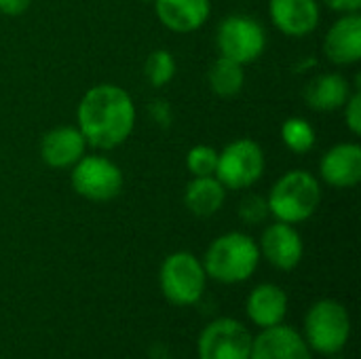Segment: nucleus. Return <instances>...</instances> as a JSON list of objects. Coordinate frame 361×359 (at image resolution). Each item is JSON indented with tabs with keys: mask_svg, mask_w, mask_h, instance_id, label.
I'll return each mask as SVG.
<instances>
[{
	"mask_svg": "<svg viewBox=\"0 0 361 359\" xmlns=\"http://www.w3.org/2000/svg\"><path fill=\"white\" fill-rule=\"evenodd\" d=\"M137 110L133 97L114 83L91 87L78 102L76 127L95 150H112L129 140Z\"/></svg>",
	"mask_w": 361,
	"mask_h": 359,
	"instance_id": "nucleus-1",
	"label": "nucleus"
},
{
	"mask_svg": "<svg viewBox=\"0 0 361 359\" xmlns=\"http://www.w3.org/2000/svg\"><path fill=\"white\" fill-rule=\"evenodd\" d=\"M203 269L207 279L218 284L237 286L254 277L260 264L258 241L245 233L231 231L216 237L203 256Z\"/></svg>",
	"mask_w": 361,
	"mask_h": 359,
	"instance_id": "nucleus-2",
	"label": "nucleus"
},
{
	"mask_svg": "<svg viewBox=\"0 0 361 359\" xmlns=\"http://www.w3.org/2000/svg\"><path fill=\"white\" fill-rule=\"evenodd\" d=\"M271 218L288 224L307 222L322 203V184L307 169L286 171L267 195Z\"/></svg>",
	"mask_w": 361,
	"mask_h": 359,
	"instance_id": "nucleus-3",
	"label": "nucleus"
},
{
	"mask_svg": "<svg viewBox=\"0 0 361 359\" xmlns=\"http://www.w3.org/2000/svg\"><path fill=\"white\" fill-rule=\"evenodd\" d=\"M300 334L313 353L336 355L351 339V315L343 303L322 298L307 311Z\"/></svg>",
	"mask_w": 361,
	"mask_h": 359,
	"instance_id": "nucleus-4",
	"label": "nucleus"
},
{
	"mask_svg": "<svg viewBox=\"0 0 361 359\" xmlns=\"http://www.w3.org/2000/svg\"><path fill=\"white\" fill-rule=\"evenodd\" d=\"M159 286L169 305L192 307L205 294L207 273L203 269V262L195 254L173 252L161 264Z\"/></svg>",
	"mask_w": 361,
	"mask_h": 359,
	"instance_id": "nucleus-5",
	"label": "nucleus"
},
{
	"mask_svg": "<svg viewBox=\"0 0 361 359\" xmlns=\"http://www.w3.org/2000/svg\"><path fill=\"white\" fill-rule=\"evenodd\" d=\"M267 167V157L262 146L252 138H237L218 150L216 178L226 190H245L252 188Z\"/></svg>",
	"mask_w": 361,
	"mask_h": 359,
	"instance_id": "nucleus-6",
	"label": "nucleus"
},
{
	"mask_svg": "<svg viewBox=\"0 0 361 359\" xmlns=\"http://www.w3.org/2000/svg\"><path fill=\"white\" fill-rule=\"evenodd\" d=\"M70 184L82 199L108 203L123 193L125 176L112 159L102 154H85L70 167Z\"/></svg>",
	"mask_w": 361,
	"mask_h": 359,
	"instance_id": "nucleus-7",
	"label": "nucleus"
},
{
	"mask_svg": "<svg viewBox=\"0 0 361 359\" xmlns=\"http://www.w3.org/2000/svg\"><path fill=\"white\" fill-rule=\"evenodd\" d=\"M216 47L222 57L247 66L264 53L267 32L258 19L243 13H235L218 23Z\"/></svg>",
	"mask_w": 361,
	"mask_h": 359,
	"instance_id": "nucleus-8",
	"label": "nucleus"
},
{
	"mask_svg": "<svg viewBox=\"0 0 361 359\" xmlns=\"http://www.w3.org/2000/svg\"><path fill=\"white\" fill-rule=\"evenodd\" d=\"M254 336L233 317L209 322L197 341V359H250Z\"/></svg>",
	"mask_w": 361,
	"mask_h": 359,
	"instance_id": "nucleus-9",
	"label": "nucleus"
},
{
	"mask_svg": "<svg viewBox=\"0 0 361 359\" xmlns=\"http://www.w3.org/2000/svg\"><path fill=\"white\" fill-rule=\"evenodd\" d=\"M258 250H260V258H264L273 269L286 273L294 271L305 256V243L296 226L279 220H275L262 231Z\"/></svg>",
	"mask_w": 361,
	"mask_h": 359,
	"instance_id": "nucleus-10",
	"label": "nucleus"
},
{
	"mask_svg": "<svg viewBox=\"0 0 361 359\" xmlns=\"http://www.w3.org/2000/svg\"><path fill=\"white\" fill-rule=\"evenodd\" d=\"M250 359H313V351L298 330L279 324L254 336Z\"/></svg>",
	"mask_w": 361,
	"mask_h": 359,
	"instance_id": "nucleus-11",
	"label": "nucleus"
},
{
	"mask_svg": "<svg viewBox=\"0 0 361 359\" xmlns=\"http://www.w3.org/2000/svg\"><path fill=\"white\" fill-rule=\"evenodd\" d=\"M87 140L74 125L49 129L40 140V159L51 169H70L87 154Z\"/></svg>",
	"mask_w": 361,
	"mask_h": 359,
	"instance_id": "nucleus-12",
	"label": "nucleus"
},
{
	"mask_svg": "<svg viewBox=\"0 0 361 359\" xmlns=\"http://www.w3.org/2000/svg\"><path fill=\"white\" fill-rule=\"evenodd\" d=\"M319 178L332 188H353L361 182V146L341 142L319 159Z\"/></svg>",
	"mask_w": 361,
	"mask_h": 359,
	"instance_id": "nucleus-13",
	"label": "nucleus"
},
{
	"mask_svg": "<svg viewBox=\"0 0 361 359\" xmlns=\"http://www.w3.org/2000/svg\"><path fill=\"white\" fill-rule=\"evenodd\" d=\"M269 17L281 34L302 38L315 32L322 11L317 0H269Z\"/></svg>",
	"mask_w": 361,
	"mask_h": 359,
	"instance_id": "nucleus-14",
	"label": "nucleus"
},
{
	"mask_svg": "<svg viewBox=\"0 0 361 359\" xmlns=\"http://www.w3.org/2000/svg\"><path fill=\"white\" fill-rule=\"evenodd\" d=\"M324 55L334 66H353L361 59V15L343 13L324 38Z\"/></svg>",
	"mask_w": 361,
	"mask_h": 359,
	"instance_id": "nucleus-15",
	"label": "nucleus"
},
{
	"mask_svg": "<svg viewBox=\"0 0 361 359\" xmlns=\"http://www.w3.org/2000/svg\"><path fill=\"white\" fill-rule=\"evenodd\" d=\"M152 6L159 21L176 34L197 32L212 13V0H152Z\"/></svg>",
	"mask_w": 361,
	"mask_h": 359,
	"instance_id": "nucleus-16",
	"label": "nucleus"
},
{
	"mask_svg": "<svg viewBox=\"0 0 361 359\" xmlns=\"http://www.w3.org/2000/svg\"><path fill=\"white\" fill-rule=\"evenodd\" d=\"M247 320L264 330L283 324L288 315V294L277 284H258L245 300Z\"/></svg>",
	"mask_w": 361,
	"mask_h": 359,
	"instance_id": "nucleus-17",
	"label": "nucleus"
},
{
	"mask_svg": "<svg viewBox=\"0 0 361 359\" xmlns=\"http://www.w3.org/2000/svg\"><path fill=\"white\" fill-rule=\"evenodd\" d=\"M351 93H353V87L345 74L324 72L311 78L309 85L305 87V102L311 110L334 112L347 104Z\"/></svg>",
	"mask_w": 361,
	"mask_h": 359,
	"instance_id": "nucleus-18",
	"label": "nucleus"
},
{
	"mask_svg": "<svg viewBox=\"0 0 361 359\" xmlns=\"http://www.w3.org/2000/svg\"><path fill=\"white\" fill-rule=\"evenodd\" d=\"M226 201V188L216 176L192 178L184 190V205L197 218H209L222 209Z\"/></svg>",
	"mask_w": 361,
	"mask_h": 359,
	"instance_id": "nucleus-19",
	"label": "nucleus"
},
{
	"mask_svg": "<svg viewBox=\"0 0 361 359\" xmlns=\"http://www.w3.org/2000/svg\"><path fill=\"white\" fill-rule=\"evenodd\" d=\"M245 66H241L239 61H233L228 57L218 55V59L212 63L209 72H207V83L209 89L218 95V97H235L241 93L243 85H245Z\"/></svg>",
	"mask_w": 361,
	"mask_h": 359,
	"instance_id": "nucleus-20",
	"label": "nucleus"
},
{
	"mask_svg": "<svg viewBox=\"0 0 361 359\" xmlns=\"http://www.w3.org/2000/svg\"><path fill=\"white\" fill-rule=\"evenodd\" d=\"M281 142L294 154H307L315 148V127L305 116H290L281 125Z\"/></svg>",
	"mask_w": 361,
	"mask_h": 359,
	"instance_id": "nucleus-21",
	"label": "nucleus"
},
{
	"mask_svg": "<svg viewBox=\"0 0 361 359\" xmlns=\"http://www.w3.org/2000/svg\"><path fill=\"white\" fill-rule=\"evenodd\" d=\"M176 70H178L176 57L167 49L152 51L144 61V76L154 89L167 87L176 78Z\"/></svg>",
	"mask_w": 361,
	"mask_h": 359,
	"instance_id": "nucleus-22",
	"label": "nucleus"
},
{
	"mask_svg": "<svg viewBox=\"0 0 361 359\" xmlns=\"http://www.w3.org/2000/svg\"><path fill=\"white\" fill-rule=\"evenodd\" d=\"M218 165V150L207 144H197L186 152V169L192 178L214 176Z\"/></svg>",
	"mask_w": 361,
	"mask_h": 359,
	"instance_id": "nucleus-23",
	"label": "nucleus"
},
{
	"mask_svg": "<svg viewBox=\"0 0 361 359\" xmlns=\"http://www.w3.org/2000/svg\"><path fill=\"white\" fill-rule=\"evenodd\" d=\"M237 214H239V218H241L245 224H250V226L262 224V222H267V220L271 218L267 197L256 195V193H250V195H245V197L239 201Z\"/></svg>",
	"mask_w": 361,
	"mask_h": 359,
	"instance_id": "nucleus-24",
	"label": "nucleus"
},
{
	"mask_svg": "<svg viewBox=\"0 0 361 359\" xmlns=\"http://www.w3.org/2000/svg\"><path fill=\"white\" fill-rule=\"evenodd\" d=\"M345 112V125L353 135L361 133V91L355 87L353 93L349 95L347 104L341 108Z\"/></svg>",
	"mask_w": 361,
	"mask_h": 359,
	"instance_id": "nucleus-25",
	"label": "nucleus"
},
{
	"mask_svg": "<svg viewBox=\"0 0 361 359\" xmlns=\"http://www.w3.org/2000/svg\"><path fill=\"white\" fill-rule=\"evenodd\" d=\"M148 112H150V118H152L159 127L167 129V127L171 125V106H169L167 99L154 97V99L150 102V106H148Z\"/></svg>",
	"mask_w": 361,
	"mask_h": 359,
	"instance_id": "nucleus-26",
	"label": "nucleus"
},
{
	"mask_svg": "<svg viewBox=\"0 0 361 359\" xmlns=\"http://www.w3.org/2000/svg\"><path fill=\"white\" fill-rule=\"evenodd\" d=\"M32 0H0V13L6 17H19L30 8Z\"/></svg>",
	"mask_w": 361,
	"mask_h": 359,
	"instance_id": "nucleus-27",
	"label": "nucleus"
},
{
	"mask_svg": "<svg viewBox=\"0 0 361 359\" xmlns=\"http://www.w3.org/2000/svg\"><path fill=\"white\" fill-rule=\"evenodd\" d=\"M328 8L336 11V13H360L361 0H322Z\"/></svg>",
	"mask_w": 361,
	"mask_h": 359,
	"instance_id": "nucleus-28",
	"label": "nucleus"
},
{
	"mask_svg": "<svg viewBox=\"0 0 361 359\" xmlns=\"http://www.w3.org/2000/svg\"><path fill=\"white\" fill-rule=\"evenodd\" d=\"M142 2H152V0H142Z\"/></svg>",
	"mask_w": 361,
	"mask_h": 359,
	"instance_id": "nucleus-29",
	"label": "nucleus"
}]
</instances>
